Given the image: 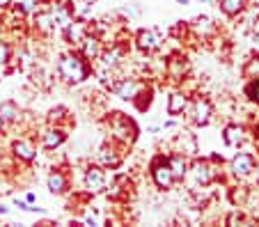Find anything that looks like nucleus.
<instances>
[{
    "label": "nucleus",
    "instance_id": "f03ea898",
    "mask_svg": "<svg viewBox=\"0 0 259 227\" xmlns=\"http://www.w3.org/2000/svg\"><path fill=\"white\" fill-rule=\"evenodd\" d=\"M136 135L138 128L131 117H126L124 113H110V138H113V143L128 147V145H133Z\"/></svg>",
    "mask_w": 259,
    "mask_h": 227
},
{
    "label": "nucleus",
    "instance_id": "58836bf2",
    "mask_svg": "<svg viewBox=\"0 0 259 227\" xmlns=\"http://www.w3.org/2000/svg\"><path fill=\"white\" fill-rule=\"evenodd\" d=\"M257 184H259V165H257Z\"/></svg>",
    "mask_w": 259,
    "mask_h": 227
},
{
    "label": "nucleus",
    "instance_id": "473e14b6",
    "mask_svg": "<svg viewBox=\"0 0 259 227\" xmlns=\"http://www.w3.org/2000/svg\"><path fill=\"white\" fill-rule=\"evenodd\" d=\"M177 126V122H175V119H167V122H163L161 124V128H163V131H167V128H175Z\"/></svg>",
    "mask_w": 259,
    "mask_h": 227
},
{
    "label": "nucleus",
    "instance_id": "b1692460",
    "mask_svg": "<svg viewBox=\"0 0 259 227\" xmlns=\"http://www.w3.org/2000/svg\"><path fill=\"white\" fill-rule=\"evenodd\" d=\"M191 30L195 32V35H200V37H209V35H213L215 32V23H213V19L211 16H195V19L191 21Z\"/></svg>",
    "mask_w": 259,
    "mask_h": 227
},
{
    "label": "nucleus",
    "instance_id": "dca6fc26",
    "mask_svg": "<svg viewBox=\"0 0 259 227\" xmlns=\"http://www.w3.org/2000/svg\"><path fill=\"white\" fill-rule=\"evenodd\" d=\"M32 28L39 32V35L44 37H51L58 30V25H55V19L51 16L49 10H34L32 14Z\"/></svg>",
    "mask_w": 259,
    "mask_h": 227
},
{
    "label": "nucleus",
    "instance_id": "f8f14e48",
    "mask_svg": "<svg viewBox=\"0 0 259 227\" xmlns=\"http://www.w3.org/2000/svg\"><path fill=\"white\" fill-rule=\"evenodd\" d=\"M108 87H110V92H113L117 99L133 101L136 99V94H138V89H140L142 85L138 83L136 78H117V80H113V83L108 85Z\"/></svg>",
    "mask_w": 259,
    "mask_h": 227
},
{
    "label": "nucleus",
    "instance_id": "bb28decb",
    "mask_svg": "<svg viewBox=\"0 0 259 227\" xmlns=\"http://www.w3.org/2000/svg\"><path fill=\"white\" fill-rule=\"evenodd\" d=\"M14 60V49H12L10 41L0 39V69H5L7 64H12Z\"/></svg>",
    "mask_w": 259,
    "mask_h": 227
},
{
    "label": "nucleus",
    "instance_id": "4c0bfd02",
    "mask_svg": "<svg viewBox=\"0 0 259 227\" xmlns=\"http://www.w3.org/2000/svg\"><path fill=\"white\" fill-rule=\"evenodd\" d=\"M3 131H5V122L0 119V135H3Z\"/></svg>",
    "mask_w": 259,
    "mask_h": 227
},
{
    "label": "nucleus",
    "instance_id": "f257e3e1",
    "mask_svg": "<svg viewBox=\"0 0 259 227\" xmlns=\"http://www.w3.org/2000/svg\"><path fill=\"white\" fill-rule=\"evenodd\" d=\"M58 76L67 85H80L92 76V62L80 55V51H67L58 58Z\"/></svg>",
    "mask_w": 259,
    "mask_h": 227
},
{
    "label": "nucleus",
    "instance_id": "2eb2a0df",
    "mask_svg": "<svg viewBox=\"0 0 259 227\" xmlns=\"http://www.w3.org/2000/svg\"><path fill=\"white\" fill-rule=\"evenodd\" d=\"M67 143V131H64L62 126H49L41 133V149H46V152H53V149L62 147V145Z\"/></svg>",
    "mask_w": 259,
    "mask_h": 227
},
{
    "label": "nucleus",
    "instance_id": "20e7f679",
    "mask_svg": "<svg viewBox=\"0 0 259 227\" xmlns=\"http://www.w3.org/2000/svg\"><path fill=\"white\" fill-rule=\"evenodd\" d=\"M133 41H136V49L145 55H154L163 46V39L156 28H140L133 37Z\"/></svg>",
    "mask_w": 259,
    "mask_h": 227
},
{
    "label": "nucleus",
    "instance_id": "2f4dec72",
    "mask_svg": "<svg viewBox=\"0 0 259 227\" xmlns=\"http://www.w3.org/2000/svg\"><path fill=\"white\" fill-rule=\"evenodd\" d=\"M122 14H126V16H138L140 12H138L136 7H122Z\"/></svg>",
    "mask_w": 259,
    "mask_h": 227
},
{
    "label": "nucleus",
    "instance_id": "4468645a",
    "mask_svg": "<svg viewBox=\"0 0 259 227\" xmlns=\"http://www.w3.org/2000/svg\"><path fill=\"white\" fill-rule=\"evenodd\" d=\"M88 23L90 21H80V19H73L69 25H64L60 32H62V39L67 41L69 46H78L80 39L85 37V32H88Z\"/></svg>",
    "mask_w": 259,
    "mask_h": 227
},
{
    "label": "nucleus",
    "instance_id": "423d86ee",
    "mask_svg": "<svg viewBox=\"0 0 259 227\" xmlns=\"http://www.w3.org/2000/svg\"><path fill=\"white\" fill-rule=\"evenodd\" d=\"M83 186L90 195H99V193L106 191L108 186V177H106V168L101 165H88L85 168V174H83Z\"/></svg>",
    "mask_w": 259,
    "mask_h": 227
},
{
    "label": "nucleus",
    "instance_id": "cd10ccee",
    "mask_svg": "<svg viewBox=\"0 0 259 227\" xmlns=\"http://www.w3.org/2000/svg\"><path fill=\"white\" fill-rule=\"evenodd\" d=\"M243 76L245 78H259V53L252 55V58L243 64Z\"/></svg>",
    "mask_w": 259,
    "mask_h": 227
},
{
    "label": "nucleus",
    "instance_id": "4be33fe9",
    "mask_svg": "<svg viewBox=\"0 0 259 227\" xmlns=\"http://www.w3.org/2000/svg\"><path fill=\"white\" fill-rule=\"evenodd\" d=\"M223 140H225L227 147H239L245 143V128L239 124H227L223 128Z\"/></svg>",
    "mask_w": 259,
    "mask_h": 227
},
{
    "label": "nucleus",
    "instance_id": "7c9ffc66",
    "mask_svg": "<svg viewBox=\"0 0 259 227\" xmlns=\"http://www.w3.org/2000/svg\"><path fill=\"white\" fill-rule=\"evenodd\" d=\"M12 3H14V0H0V14L10 12L12 10Z\"/></svg>",
    "mask_w": 259,
    "mask_h": 227
},
{
    "label": "nucleus",
    "instance_id": "412c9836",
    "mask_svg": "<svg viewBox=\"0 0 259 227\" xmlns=\"http://www.w3.org/2000/svg\"><path fill=\"white\" fill-rule=\"evenodd\" d=\"M0 119L5 122V126H12L21 119V108L14 99H5L0 101Z\"/></svg>",
    "mask_w": 259,
    "mask_h": 227
},
{
    "label": "nucleus",
    "instance_id": "c85d7f7f",
    "mask_svg": "<svg viewBox=\"0 0 259 227\" xmlns=\"http://www.w3.org/2000/svg\"><path fill=\"white\" fill-rule=\"evenodd\" d=\"M245 97H248L252 104L259 106V78H248V83H245Z\"/></svg>",
    "mask_w": 259,
    "mask_h": 227
},
{
    "label": "nucleus",
    "instance_id": "5701e85b",
    "mask_svg": "<svg viewBox=\"0 0 259 227\" xmlns=\"http://www.w3.org/2000/svg\"><path fill=\"white\" fill-rule=\"evenodd\" d=\"M220 7V12L225 16H230V19H234V16L243 14L245 10H248V0H215Z\"/></svg>",
    "mask_w": 259,
    "mask_h": 227
},
{
    "label": "nucleus",
    "instance_id": "f704fd0d",
    "mask_svg": "<svg viewBox=\"0 0 259 227\" xmlns=\"http://www.w3.org/2000/svg\"><path fill=\"white\" fill-rule=\"evenodd\" d=\"M197 3H202V5H215V0H197Z\"/></svg>",
    "mask_w": 259,
    "mask_h": 227
},
{
    "label": "nucleus",
    "instance_id": "6ab92c4d",
    "mask_svg": "<svg viewBox=\"0 0 259 227\" xmlns=\"http://www.w3.org/2000/svg\"><path fill=\"white\" fill-rule=\"evenodd\" d=\"M188 104H191L188 94L181 92V89H175V92L167 97V115H172V117H179V115H184L188 110Z\"/></svg>",
    "mask_w": 259,
    "mask_h": 227
},
{
    "label": "nucleus",
    "instance_id": "c9c22d12",
    "mask_svg": "<svg viewBox=\"0 0 259 227\" xmlns=\"http://www.w3.org/2000/svg\"><path fill=\"white\" fill-rule=\"evenodd\" d=\"M7 211H10V209H7V207H5V204H0V216H5V213H7Z\"/></svg>",
    "mask_w": 259,
    "mask_h": 227
},
{
    "label": "nucleus",
    "instance_id": "aec40b11",
    "mask_svg": "<svg viewBox=\"0 0 259 227\" xmlns=\"http://www.w3.org/2000/svg\"><path fill=\"white\" fill-rule=\"evenodd\" d=\"M167 163H170V170H172V174H175V181H184V179L188 177V158L184 156V154H170L167 156Z\"/></svg>",
    "mask_w": 259,
    "mask_h": 227
},
{
    "label": "nucleus",
    "instance_id": "f3484780",
    "mask_svg": "<svg viewBox=\"0 0 259 227\" xmlns=\"http://www.w3.org/2000/svg\"><path fill=\"white\" fill-rule=\"evenodd\" d=\"M46 188H49L51 195H64L69 191V177L64 170L60 168H53L46 177Z\"/></svg>",
    "mask_w": 259,
    "mask_h": 227
},
{
    "label": "nucleus",
    "instance_id": "c756f323",
    "mask_svg": "<svg viewBox=\"0 0 259 227\" xmlns=\"http://www.w3.org/2000/svg\"><path fill=\"white\" fill-rule=\"evenodd\" d=\"M227 225H236V222H245V216L241 211H232L230 216H227Z\"/></svg>",
    "mask_w": 259,
    "mask_h": 227
},
{
    "label": "nucleus",
    "instance_id": "7ed1b4c3",
    "mask_svg": "<svg viewBox=\"0 0 259 227\" xmlns=\"http://www.w3.org/2000/svg\"><path fill=\"white\" fill-rule=\"evenodd\" d=\"M149 174H152V181L158 191H170L177 184L175 174L170 170V163H167V156H163V154H158L149 161Z\"/></svg>",
    "mask_w": 259,
    "mask_h": 227
},
{
    "label": "nucleus",
    "instance_id": "1a4fd4ad",
    "mask_svg": "<svg viewBox=\"0 0 259 227\" xmlns=\"http://www.w3.org/2000/svg\"><path fill=\"white\" fill-rule=\"evenodd\" d=\"M49 12L55 19L58 30H62L64 25H69L73 19H76V5H71V0H51Z\"/></svg>",
    "mask_w": 259,
    "mask_h": 227
},
{
    "label": "nucleus",
    "instance_id": "e433bc0d",
    "mask_svg": "<svg viewBox=\"0 0 259 227\" xmlns=\"http://www.w3.org/2000/svg\"><path fill=\"white\" fill-rule=\"evenodd\" d=\"M191 0H177V5H188Z\"/></svg>",
    "mask_w": 259,
    "mask_h": 227
},
{
    "label": "nucleus",
    "instance_id": "6e6552de",
    "mask_svg": "<svg viewBox=\"0 0 259 227\" xmlns=\"http://www.w3.org/2000/svg\"><path fill=\"white\" fill-rule=\"evenodd\" d=\"M188 119H191L195 126H206V124L211 122V117H213V106H211L209 99H204V97H197L195 101H191L188 104Z\"/></svg>",
    "mask_w": 259,
    "mask_h": 227
},
{
    "label": "nucleus",
    "instance_id": "0eeeda50",
    "mask_svg": "<svg viewBox=\"0 0 259 227\" xmlns=\"http://www.w3.org/2000/svg\"><path fill=\"white\" fill-rule=\"evenodd\" d=\"M188 174H191L193 181L202 188L211 186V184L215 181V168L211 165V161H206V158H195V161L188 165Z\"/></svg>",
    "mask_w": 259,
    "mask_h": 227
},
{
    "label": "nucleus",
    "instance_id": "39448f33",
    "mask_svg": "<svg viewBox=\"0 0 259 227\" xmlns=\"http://www.w3.org/2000/svg\"><path fill=\"white\" fill-rule=\"evenodd\" d=\"M257 170V156L250 152H239L230 161V172L234 179H248Z\"/></svg>",
    "mask_w": 259,
    "mask_h": 227
},
{
    "label": "nucleus",
    "instance_id": "ea45409f",
    "mask_svg": "<svg viewBox=\"0 0 259 227\" xmlns=\"http://www.w3.org/2000/svg\"><path fill=\"white\" fill-rule=\"evenodd\" d=\"M71 3H83V0H71Z\"/></svg>",
    "mask_w": 259,
    "mask_h": 227
},
{
    "label": "nucleus",
    "instance_id": "a878e982",
    "mask_svg": "<svg viewBox=\"0 0 259 227\" xmlns=\"http://www.w3.org/2000/svg\"><path fill=\"white\" fill-rule=\"evenodd\" d=\"M34 10H37V0H14L10 12L19 19H25V16H32Z\"/></svg>",
    "mask_w": 259,
    "mask_h": 227
},
{
    "label": "nucleus",
    "instance_id": "9b49d317",
    "mask_svg": "<svg viewBox=\"0 0 259 227\" xmlns=\"http://www.w3.org/2000/svg\"><path fill=\"white\" fill-rule=\"evenodd\" d=\"M12 156L16 161H21V163L30 165L37 158V147H34V143L30 138H16L12 140Z\"/></svg>",
    "mask_w": 259,
    "mask_h": 227
},
{
    "label": "nucleus",
    "instance_id": "393cba45",
    "mask_svg": "<svg viewBox=\"0 0 259 227\" xmlns=\"http://www.w3.org/2000/svg\"><path fill=\"white\" fill-rule=\"evenodd\" d=\"M186 69H188L186 58H170V60H167V64H165L167 76H170V78H175V80H181V78H184Z\"/></svg>",
    "mask_w": 259,
    "mask_h": 227
},
{
    "label": "nucleus",
    "instance_id": "a211bd4d",
    "mask_svg": "<svg viewBox=\"0 0 259 227\" xmlns=\"http://www.w3.org/2000/svg\"><path fill=\"white\" fill-rule=\"evenodd\" d=\"M122 58H124V51L119 44H113L108 51H101L99 55V62H101V69H108V71H115L122 64Z\"/></svg>",
    "mask_w": 259,
    "mask_h": 227
},
{
    "label": "nucleus",
    "instance_id": "9d476101",
    "mask_svg": "<svg viewBox=\"0 0 259 227\" xmlns=\"http://www.w3.org/2000/svg\"><path fill=\"white\" fill-rule=\"evenodd\" d=\"M78 51H80V55H83L85 60H90V62L99 60V55H101V51H103L101 37H99L97 32H92V30H88L85 37L80 39V44H78Z\"/></svg>",
    "mask_w": 259,
    "mask_h": 227
},
{
    "label": "nucleus",
    "instance_id": "72a5a7b5",
    "mask_svg": "<svg viewBox=\"0 0 259 227\" xmlns=\"http://www.w3.org/2000/svg\"><path fill=\"white\" fill-rule=\"evenodd\" d=\"M25 202H28V204H34V202H37V195H34L32 191L25 193Z\"/></svg>",
    "mask_w": 259,
    "mask_h": 227
},
{
    "label": "nucleus",
    "instance_id": "ddd939ff",
    "mask_svg": "<svg viewBox=\"0 0 259 227\" xmlns=\"http://www.w3.org/2000/svg\"><path fill=\"white\" fill-rule=\"evenodd\" d=\"M97 158H99V165H101V168H106V170H117L119 165H122V161H124L122 152L117 149V143L103 145V147L99 149Z\"/></svg>",
    "mask_w": 259,
    "mask_h": 227
}]
</instances>
